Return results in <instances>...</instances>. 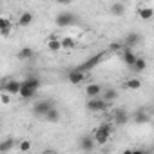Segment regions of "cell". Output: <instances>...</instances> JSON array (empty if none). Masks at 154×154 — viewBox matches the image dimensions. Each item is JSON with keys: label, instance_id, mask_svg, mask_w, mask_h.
<instances>
[{"label": "cell", "instance_id": "obj_1", "mask_svg": "<svg viewBox=\"0 0 154 154\" xmlns=\"http://www.w3.org/2000/svg\"><path fill=\"white\" fill-rule=\"evenodd\" d=\"M54 22H56V26H58V27H69V26H72V24L78 22V18H76V15H74V13L65 11V13H58V15H56V18H54Z\"/></svg>", "mask_w": 154, "mask_h": 154}, {"label": "cell", "instance_id": "obj_2", "mask_svg": "<svg viewBox=\"0 0 154 154\" xmlns=\"http://www.w3.org/2000/svg\"><path fill=\"white\" fill-rule=\"evenodd\" d=\"M103 56H105V53H96L94 56H91L89 60H85L84 63H80L78 67H76V69H78V71H82V72H89L91 69H94L102 60H103Z\"/></svg>", "mask_w": 154, "mask_h": 154}, {"label": "cell", "instance_id": "obj_3", "mask_svg": "<svg viewBox=\"0 0 154 154\" xmlns=\"http://www.w3.org/2000/svg\"><path fill=\"white\" fill-rule=\"evenodd\" d=\"M53 109V103H51V100H40V102H36L35 103V107H33V114L35 116H38V118H45L47 116V112Z\"/></svg>", "mask_w": 154, "mask_h": 154}, {"label": "cell", "instance_id": "obj_4", "mask_svg": "<svg viewBox=\"0 0 154 154\" xmlns=\"http://www.w3.org/2000/svg\"><path fill=\"white\" fill-rule=\"evenodd\" d=\"M20 89H22V82H18V80H15V78H9V80H6V82L2 84V93H8V94H11V96L20 94Z\"/></svg>", "mask_w": 154, "mask_h": 154}, {"label": "cell", "instance_id": "obj_5", "mask_svg": "<svg viewBox=\"0 0 154 154\" xmlns=\"http://www.w3.org/2000/svg\"><path fill=\"white\" fill-rule=\"evenodd\" d=\"M85 107H87V111H91V112H103V111H107L109 103L103 102L102 98H93V100H87Z\"/></svg>", "mask_w": 154, "mask_h": 154}, {"label": "cell", "instance_id": "obj_6", "mask_svg": "<svg viewBox=\"0 0 154 154\" xmlns=\"http://www.w3.org/2000/svg\"><path fill=\"white\" fill-rule=\"evenodd\" d=\"M111 116H112V122H114L116 125H125V123L131 120V114H129L125 109H114V111L111 112Z\"/></svg>", "mask_w": 154, "mask_h": 154}, {"label": "cell", "instance_id": "obj_7", "mask_svg": "<svg viewBox=\"0 0 154 154\" xmlns=\"http://www.w3.org/2000/svg\"><path fill=\"white\" fill-rule=\"evenodd\" d=\"M78 147L84 150V152H91V150H94V147H96V140H94V136H82L80 138V141H78Z\"/></svg>", "mask_w": 154, "mask_h": 154}, {"label": "cell", "instance_id": "obj_8", "mask_svg": "<svg viewBox=\"0 0 154 154\" xmlns=\"http://www.w3.org/2000/svg\"><path fill=\"white\" fill-rule=\"evenodd\" d=\"M102 93H103V87H102L100 84H89V85L85 87V94H87L89 100H93V98H100Z\"/></svg>", "mask_w": 154, "mask_h": 154}, {"label": "cell", "instance_id": "obj_9", "mask_svg": "<svg viewBox=\"0 0 154 154\" xmlns=\"http://www.w3.org/2000/svg\"><path fill=\"white\" fill-rule=\"evenodd\" d=\"M67 80H69L71 84H74V85H78V84H82V82L85 80V72H82V71H78V69H72V71L67 72Z\"/></svg>", "mask_w": 154, "mask_h": 154}, {"label": "cell", "instance_id": "obj_10", "mask_svg": "<svg viewBox=\"0 0 154 154\" xmlns=\"http://www.w3.org/2000/svg\"><path fill=\"white\" fill-rule=\"evenodd\" d=\"M94 140H96V145H105L109 140H111V134H107L103 129H100V127H96L94 129Z\"/></svg>", "mask_w": 154, "mask_h": 154}, {"label": "cell", "instance_id": "obj_11", "mask_svg": "<svg viewBox=\"0 0 154 154\" xmlns=\"http://www.w3.org/2000/svg\"><path fill=\"white\" fill-rule=\"evenodd\" d=\"M100 98H102L103 102L111 103V102H114V100L118 98V91H116V89H111V87H103V93H102Z\"/></svg>", "mask_w": 154, "mask_h": 154}, {"label": "cell", "instance_id": "obj_12", "mask_svg": "<svg viewBox=\"0 0 154 154\" xmlns=\"http://www.w3.org/2000/svg\"><path fill=\"white\" fill-rule=\"evenodd\" d=\"M122 60H123L129 67H134V63H136L138 56L134 54V51H132V49H125V51H123V54H122Z\"/></svg>", "mask_w": 154, "mask_h": 154}, {"label": "cell", "instance_id": "obj_13", "mask_svg": "<svg viewBox=\"0 0 154 154\" xmlns=\"http://www.w3.org/2000/svg\"><path fill=\"white\" fill-rule=\"evenodd\" d=\"M138 42H140V35H138V33H129V35L125 36V40H123V45H125L127 49H132L134 45H138Z\"/></svg>", "mask_w": 154, "mask_h": 154}, {"label": "cell", "instance_id": "obj_14", "mask_svg": "<svg viewBox=\"0 0 154 154\" xmlns=\"http://www.w3.org/2000/svg\"><path fill=\"white\" fill-rule=\"evenodd\" d=\"M35 94H36V91H35L33 87H29L26 82H22V89H20V94H18V96H20L22 100H29V98H33Z\"/></svg>", "mask_w": 154, "mask_h": 154}, {"label": "cell", "instance_id": "obj_15", "mask_svg": "<svg viewBox=\"0 0 154 154\" xmlns=\"http://www.w3.org/2000/svg\"><path fill=\"white\" fill-rule=\"evenodd\" d=\"M33 13L31 11H24V13H20V17H18V26L20 27H27L31 22H33Z\"/></svg>", "mask_w": 154, "mask_h": 154}, {"label": "cell", "instance_id": "obj_16", "mask_svg": "<svg viewBox=\"0 0 154 154\" xmlns=\"http://www.w3.org/2000/svg\"><path fill=\"white\" fill-rule=\"evenodd\" d=\"M0 31H2V36H8L11 33V22H9V18H6V17L0 18Z\"/></svg>", "mask_w": 154, "mask_h": 154}, {"label": "cell", "instance_id": "obj_17", "mask_svg": "<svg viewBox=\"0 0 154 154\" xmlns=\"http://www.w3.org/2000/svg\"><path fill=\"white\" fill-rule=\"evenodd\" d=\"M111 13L116 15V17H123V13H125V4H122V2L111 4Z\"/></svg>", "mask_w": 154, "mask_h": 154}, {"label": "cell", "instance_id": "obj_18", "mask_svg": "<svg viewBox=\"0 0 154 154\" xmlns=\"http://www.w3.org/2000/svg\"><path fill=\"white\" fill-rule=\"evenodd\" d=\"M33 54H35V51H33L31 47H24V49L18 51L17 58H18V60H29V58H33Z\"/></svg>", "mask_w": 154, "mask_h": 154}, {"label": "cell", "instance_id": "obj_19", "mask_svg": "<svg viewBox=\"0 0 154 154\" xmlns=\"http://www.w3.org/2000/svg\"><path fill=\"white\" fill-rule=\"evenodd\" d=\"M138 15H140V18H143V20H150V18L154 17V9H152V8H140Z\"/></svg>", "mask_w": 154, "mask_h": 154}, {"label": "cell", "instance_id": "obj_20", "mask_svg": "<svg viewBox=\"0 0 154 154\" xmlns=\"http://www.w3.org/2000/svg\"><path fill=\"white\" fill-rule=\"evenodd\" d=\"M132 120H134L136 123H147V122H149V114H147L145 111H138V112L132 114Z\"/></svg>", "mask_w": 154, "mask_h": 154}, {"label": "cell", "instance_id": "obj_21", "mask_svg": "<svg viewBox=\"0 0 154 154\" xmlns=\"http://www.w3.org/2000/svg\"><path fill=\"white\" fill-rule=\"evenodd\" d=\"M47 49H49V51H60V49H62V40H58V38H49V40H47Z\"/></svg>", "mask_w": 154, "mask_h": 154}, {"label": "cell", "instance_id": "obj_22", "mask_svg": "<svg viewBox=\"0 0 154 154\" xmlns=\"http://www.w3.org/2000/svg\"><path fill=\"white\" fill-rule=\"evenodd\" d=\"M44 120H47V122H53V123H56V122L60 120V111L53 107V109H51V111L47 112V116H45Z\"/></svg>", "mask_w": 154, "mask_h": 154}, {"label": "cell", "instance_id": "obj_23", "mask_svg": "<svg viewBox=\"0 0 154 154\" xmlns=\"http://www.w3.org/2000/svg\"><path fill=\"white\" fill-rule=\"evenodd\" d=\"M76 47V40L71 38V36H65L62 38V49H74Z\"/></svg>", "mask_w": 154, "mask_h": 154}, {"label": "cell", "instance_id": "obj_24", "mask_svg": "<svg viewBox=\"0 0 154 154\" xmlns=\"http://www.w3.org/2000/svg\"><path fill=\"white\" fill-rule=\"evenodd\" d=\"M13 147H15V140L13 138H8V140H4L2 143H0V152H8Z\"/></svg>", "mask_w": 154, "mask_h": 154}, {"label": "cell", "instance_id": "obj_25", "mask_svg": "<svg viewBox=\"0 0 154 154\" xmlns=\"http://www.w3.org/2000/svg\"><path fill=\"white\" fill-rule=\"evenodd\" d=\"M125 87H127V89L136 91V89H140V87H141V80H140V78H131V80H127Z\"/></svg>", "mask_w": 154, "mask_h": 154}, {"label": "cell", "instance_id": "obj_26", "mask_svg": "<svg viewBox=\"0 0 154 154\" xmlns=\"http://www.w3.org/2000/svg\"><path fill=\"white\" fill-rule=\"evenodd\" d=\"M136 72H141V71H145L147 69V62H145V58H140L138 56V60H136V63H134V67H132Z\"/></svg>", "mask_w": 154, "mask_h": 154}, {"label": "cell", "instance_id": "obj_27", "mask_svg": "<svg viewBox=\"0 0 154 154\" xmlns=\"http://www.w3.org/2000/svg\"><path fill=\"white\" fill-rule=\"evenodd\" d=\"M18 149H20L22 152H27V150L31 149V140H22V141L18 143Z\"/></svg>", "mask_w": 154, "mask_h": 154}, {"label": "cell", "instance_id": "obj_28", "mask_svg": "<svg viewBox=\"0 0 154 154\" xmlns=\"http://www.w3.org/2000/svg\"><path fill=\"white\" fill-rule=\"evenodd\" d=\"M98 127L103 129V131H105L107 134H111V136H112V132H114V125H112V123H100Z\"/></svg>", "mask_w": 154, "mask_h": 154}, {"label": "cell", "instance_id": "obj_29", "mask_svg": "<svg viewBox=\"0 0 154 154\" xmlns=\"http://www.w3.org/2000/svg\"><path fill=\"white\" fill-rule=\"evenodd\" d=\"M122 45H123V42H112L111 44V51H120Z\"/></svg>", "mask_w": 154, "mask_h": 154}, {"label": "cell", "instance_id": "obj_30", "mask_svg": "<svg viewBox=\"0 0 154 154\" xmlns=\"http://www.w3.org/2000/svg\"><path fill=\"white\" fill-rule=\"evenodd\" d=\"M9 96H11V94H8V93H2V103H9Z\"/></svg>", "mask_w": 154, "mask_h": 154}, {"label": "cell", "instance_id": "obj_31", "mask_svg": "<svg viewBox=\"0 0 154 154\" xmlns=\"http://www.w3.org/2000/svg\"><path fill=\"white\" fill-rule=\"evenodd\" d=\"M132 154H149L145 149H132Z\"/></svg>", "mask_w": 154, "mask_h": 154}, {"label": "cell", "instance_id": "obj_32", "mask_svg": "<svg viewBox=\"0 0 154 154\" xmlns=\"http://www.w3.org/2000/svg\"><path fill=\"white\" fill-rule=\"evenodd\" d=\"M122 154H132V149H125V150H123Z\"/></svg>", "mask_w": 154, "mask_h": 154}, {"label": "cell", "instance_id": "obj_33", "mask_svg": "<svg viewBox=\"0 0 154 154\" xmlns=\"http://www.w3.org/2000/svg\"><path fill=\"white\" fill-rule=\"evenodd\" d=\"M44 154H53V152H44Z\"/></svg>", "mask_w": 154, "mask_h": 154}]
</instances>
